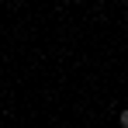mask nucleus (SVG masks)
I'll list each match as a JSON object with an SVG mask.
<instances>
[{
  "mask_svg": "<svg viewBox=\"0 0 128 128\" xmlns=\"http://www.w3.org/2000/svg\"><path fill=\"white\" fill-rule=\"evenodd\" d=\"M118 121H121V125L128 128V111H121V118H118Z\"/></svg>",
  "mask_w": 128,
  "mask_h": 128,
  "instance_id": "obj_1",
  "label": "nucleus"
}]
</instances>
